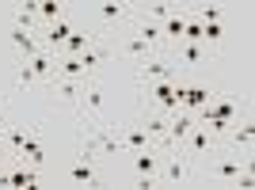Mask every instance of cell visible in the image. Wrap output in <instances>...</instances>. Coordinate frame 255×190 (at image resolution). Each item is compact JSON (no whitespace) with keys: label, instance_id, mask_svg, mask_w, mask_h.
Masks as SVG:
<instances>
[{"label":"cell","instance_id":"cell-15","mask_svg":"<svg viewBox=\"0 0 255 190\" xmlns=\"http://www.w3.org/2000/svg\"><path fill=\"white\" fill-rule=\"evenodd\" d=\"M229 145H233V152H244V156H252L255 148V126L252 122H236V126H229Z\"/></svg>","mask_w":255,"mask_h":190},{"label":"cell","instance_id":"cell-13","mask_svg":"<svg viewBox=\"0 0 255 190\" xmlns=\"http://www.w3.org/2000/svg\"><path fill=\"white\" fill-rule=\"evenodd\" d=\"M65 179L73 183V187H99V160H80L69 171H65Z\"/></svg>","mask_w":255,"mask_h":190},{"label":"cell","instance_id":"cell-1","mask_svg":"<svg viewBox=\"0 0 255 190\" xmlns=\"http://www.w3.org/2000/svg\"><path fill=\"white\" fill-rule=\"evenodd\" d=\"M248 164H252V156L213 148V152H210V171H206V179H210L213 187H236V179H240V171H244Z\"/></svg>","mask_w":255,"mask_h":190},{"label":"cell","instance_id":"cell-18","mask_svg":"<svg viewBox=\"0 0 255 190\" xmlns=\"http://www.w3.org/2000/svg\"><path fill=\"white\" fill-rule=\"evenodd\" d=\"M210 99H213V92H210V88H202V84H191V80H187V88H183V103H179V106L194 114V110H202V106L210 103Z\"/></svg>","mask_w":255,"mask_h":190},{"label":"cell","instance_id":"cell-23","mask_svg":"<svg viewBox=\"0 0 255 190\" xmlns=\"http://www.w3.org/2000/svg\"><path fill=\"white\" fill-rule=\"evenodd\" d=\"M191 15L198 23H229V11H225L221 4H202V8H194Z\"/></svg>","mask_w":255,"mask_h":190},{"label":"cell","instance_id":"cell-14","mask_svg":"<svg viewBox=\"0 0 255 190\" xmlns=\"http://www.w3.org/2000/svg\"><path fill=\"white\" fill-rule=\"evenodd\" d=\"M8 42L19 50V61H23V57H34V53L42 50L38 31H23V27H11V31H8Z\"/></svg>","mask_w":255,"mask_h":190},{"label":"cell","instance_id":"cell-21","mask_svg":"<svg viewBox=\"0 0 255 190\" xmlns=\"http://www.w3.org/2000/svg\"><path fill=\"white\" fill-rule=\"evenodd\" d=\"M53 76H65V80H88L84 65L76 61V57H57V65H53Z\"/></svg>","mask_w":255,"mask_h":190},{"label":"cell","instance_id":"cell-17","mask_svg":"<svg viewBox=\"0 0 255 190\" xmlns=\"http://www.w3.org/2000/svg\"><path fill=\"white\" fill-rule=\"evenodd\" d=\"M23 61L34 69V80L38 84H50V76H53V65H57V53H50V50H38L34 57H23Z\"/></svg>","mask_w":255,"mask_h":190},{"label":"cell","instance_id":"cell-24","mask_svg":"<svg viewBox=\"0 0 255 190\" xmlns=\"http://www.w3.org/2000/svg\"><path fill=\"white\" fill-rule=\"evenodd\" d=\"M15 84H19V88H34V84H38V80H34V69H31L27 61H19V73H15Z\"/></svg>","mask_w":255,"mask_h":190},{"label":"cell","instance_id":"cell-16","mask_svg":"<svg viewBox=\"0 0 255 190\" xmlns=\"http://www.w3.org/2000/svg\"><path fill=\"white\" fill-rule=\"evenodd\" d=\"M111 53H122V57H129V61L137 65V61H145V57H149V53H156V50H152L149 42H141L137 34H122V42L111 46Z\"/></svg>","mask_w":255,"mask_h":190},{"label":"cell","instance_id":"cell-20","mask_svg":"<svg viewBox=\"0 0 255 190\" xmlns=\"http://www.w3.org/2000/svg\"><path fill=\"white\" fill-rule=\"evenodd\" d=\"M50 88H53V95H57L61 103H73V106H76L84 80H65V76H50Z\"/></svg>","mask_w":255,"mask_h":190},{"label":"cell","instance_id":"cell-8","mask_svg":"<svg viewBox=\"0 0 255 190\" xmlns=\"http://www.w3.org/2000/svg\"><path fill=\"white\" fill-rule=\"evenodd\" d=\"M42 183V168L34 164H23V160H11V168H0V187H15V190H34Z\"/></svg>","mask_w":255,"mask_h":190},{"label":"cell","instance_id":"cell-4","mask_svg":"<svg viewBox=\"0 0 255 190\" xmlns=\"http://www.w3.org/2000/svg\"><path fill=\"white\" fill-rule=\"evenodd\" d=\"M191 129H194V114L179 106V110L168 118V126H164V137H160V152H179Z\"/></svg>","mask_w":255,"mask_h":190},{"label":"cell","instance_id":"cell-7","mask_svg":"<svg viewBox=\"0 0 255 190\" xmlns=\"http://www.w3.org/2000/svg\"><path fill=\"white\" fill-rule=\"evenodd\" d=\"M11 160H23V164H34V168H42L46 164V148H42V133H38V126H27L23 129L19 145L8 152Z\"/></svg>","mask_w":255,"mask_h":190},{"label":"cell","instance_id":"cell-11","mask_svg":"<svg viewBox=\"0 0 255 190\" xmlns=\"http://www.w3.org/2000/svg\"><path fill=\"white\" fill-rule=\"evenodd\" d=\"M92 19H99V27H118V23L133 19V4L126 0H103L92 8Z\"/></svg>","mask_w":255,"mask_h":190},{"label":"cell","instance_id":"cell-19","mask_svg":"<svg viewBox=\"0 0 255 190\" xmlns=\"http://www.w3.org/2000/svg\"><path fill=\"white\" fill-rule=\"evenodd\" d=\"M92 42H96V31H80V27H76V31L69 34V42L57 50V57H80Z\"/></svg>","mask_w":255,"mask_h":190},{"label":"cell","instance_id":"cell-3","mask_svg":"<svg viewBox=\"0 0 255 190\" xmlns=\"http://www.w3.org/2000/svg\"><path fill=\"white\" fill-rule=\"evenodd\" d=\"M118 126V156H129V152H141V148H160L149 137V129L141 126V118L133 122H115Z\"/></svg>","mask_w":255,"mask_h":190},{"label":"cell","instance_id":"cell-22","mask_svg":"<svg viewBox=\"0 0 255 190\" xmlns=\"http://www.w3.org/2000/svg\"><path fill=\"white\" fill-rule=\"evenodd\" d=\"M57 19H65L61 4H57V0H38V31H46V27L57 23Z\"/></svg>","mask_w":255,"mask_h":190},{"label":"cell","instance_id":"cell-5","mask_svg":"<svg viewBox=\"0 0 255 190\" xmlns=\"http://www.w3.org/2000/svg\"><path fill=\"white\" fill-rule=\"evenodd\" d=\"M191 179H194L191 156H183V152H164V164H160L156 187H179V183H191Z\"/></svg>","mask_w":255,"mask_h":190},{"label":"cell","instance_id":"cell-26","mask_svg":"<svg viewBox=\"0 0 255 190\" xmlns=\"http://www.w3.org/2000/svg\"><path fill=\"white\" fill-rule=\"evenodd\" d=\"M0 110H4V95H0Z\"/></svg>","mask_w":255,"mask_h":190},{"label":"cell","instance_id":"cell-27","mask_svg":"<svg viewBox=\"0 0 255 190\" xmlns=\"http://www.w3.org/2000/svg\"><path fill=\"white\" fill-rule=\"evenodd\" d=\"M0 168H4V164H0Z\"/></svg>","mask_w":255,"mask_h":190},{"label":"cell","instance_id":"cell-6","mask_svg":"<svg viewBox=\"0 0 255 190\" xmlns=\"http://www.w3.org/2000/svg\"><path fill=\"white\" fill-rule=\"evenodd\" d=\"M137 84H152V80H168V76H179V69H175V61H171L168 53H149L145 61H137Z\"/></svg>","mask_w":255,"mask_h":190},{"label":"cell","instance_id":"cell-25","mask_svg":"<svg viewBox=\"0 0 255 190\" xmlns=\"http://www.w3.org/2000/svg\"><path fill=\"white\" fill-rule=\"evenodd\" d=\"M0 156H8V141H4V129H0Z\"/></svg>","mask_w":255,"mask_h":190},{"label":"cell","instance_id":"cell-12","mask_svg":"<svg viewBox=\"0 0 255 190\" xmlns=\"http://www.w3.org/2000/svg\"><path fill=\"white\" fill-rule=\"evenodd\" d=\"M168 57L175 61V69H202L210 61V50L202 42H179V46H171Z\"/></svg>","mask_w":255,"mask_h":190},{"label":"cell","instance_id":"cell-10","mask_svg":"<svg viewBox=\"0 0 255 190\" xmlns=\"http://www.w3.org/2000/svg\"><path fill=\"white\" fill-rule=\"evenodd\" d=\"M76 106H80L84 122H103V106H107V99H103V88H99V80H84Z\"/></svg>","mask_w":255,"mask_h":190},{"label":"cell","instance_id":"cell-2","mask_svg":"<svg viewBox=\"0 0 255 190\" xmlns=\"http://www.w3.org/2000/svg\"><path fill=\"white\" fill-rule=\"evenodd\" d=\"M129 171H133V183L137 187H156L160 179V164H164V152L160 148H141V152H129Z\"/></svg>","mask_w":255,"mask_h":190},{"label":"cell","instance_id":"cell-9","mask_svg":"<svg viewBox=\"0 0 255 190\" xmlns=\"http://www.w3.org/2000/svg\"><path fill=\"white\" fill-rule=\"evenodd\" d=\"M213 148H221V137H217V133H210V129L206 126H198V122H194V129L191 133H187V141H183V156H191V160H202V156H210Z\"/></svg>","mask_w":255,"mask_h":190}]
</instances>
